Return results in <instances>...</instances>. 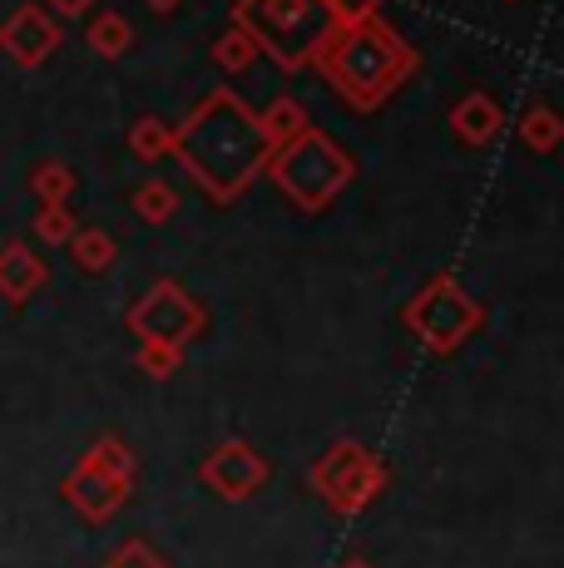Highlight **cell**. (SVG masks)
I'll return each mask as SVG.
<instances>
[{"label": "cell", "mask_w": 564, "mask_h": 568, "mask_svg": "<svg viewBox=\"0 0 564 568\" xmlns=\"http://www.w3.org/2000/svg\"><path fill=\"white\" fill-rule=\"evenodd\" d=\"M60 40H64V30L46 6H16L6 20H0V50H6L20 70L46 64L50 54L60 50Z\"/></svg>", "instance_id": "9"}, {"label": "cell", "mask_w": 564, "mask_h": 568, "mask_svg": "<svg viewBox=\"0 0 564 568\" xmlns=\"http://www.w3.org/2000/svg\"><path fill=\"white\" fill-rule=\"evenodd\" d=\"M84 465H94V469H104V475H114V479H124V485H134V475H139V460H134V450H129L124 440H114V435H104V440H94L90 450L80 455Z\"/></svg>", "instance_id": "21"}, {"label": "cell", "mask_w": 564, "mask_h": 568, "mask_svg": "<svg viewBox=\"0 0 564 568\" xmlns=\"http://www.w3.org/2000/svg\"><path fill=\"white\" fill-rule=\"evenodd\" d=\"M129 332L139 336V342H169V346H189L193 336H203V326H209V312H203V302L193 297L183 282H154V287L144 292V297L129 307Z\"/></svg>", "instance_id": "7"}, {"label": "cell", "mask_w": 564, "mask_h": 568, "mask_svg": "<svg viewBox=\"0 0 564 568\" xmlns=\"http://www.w3.org/2000/svg\"><path fill=\"white\" fill-rule=\"evenodd\" d=\"M100 568H173V564H169L149 539H124Z\"/></svg>", "instance_id": "24"}, {"label": "cell", "mask_w": 564, "mask_h": 568, "mask_svg": "<svg viewBox=\"0 0 564 568\" xmlns=\"http://www.w3.org/2000/svg\"><path fill=\"white\" fill-rule=\"evenodd\" d=\"M129 203H134V213L144 217V223H169L173 213H179V193H173L169 179H144L134 193H129Z\"/></svg>", "instance_id": "19"}, {"label": "cell", "mask_w": 564, "mask_h": 568, "mask_svg": "<svg viewBox=\"0 0 564 568\" xmlns=\"http://www.w3.org/2000/svg\"><path fill=\"white\" fill-rule=\"evenodd\" d=\"M505 129H510L505 104L495 100V94H485V90L461 94V100H455V109H451V134L461 139V144H471V149L501 144Z\"/></svg>", "instance_id": "11"}, {"label": "cell", "mask_w": 564, "mask_h": 568, "mask_svg": "<svg viewBox=\"0 0 564 568\" xmlns=\"http://www.w3.org/2000/svg\"><path fill=\"white\" fill-rule=\"evenodd\" d=\"M129 154L139 163H159L173 154V124H164L159 114H144L129 124Z\"/></svg>", "instance_id": "17"}, {"label": "cell", "mask_w": 564, "mask_h": 568, "mask_svg": "<svg viewBox=\"0 0 564 568\" xmlns=\"http://www.w3.org/2000/svg\"><path fill=\"white\" fill-rule=\"evenodd\" d=\"M134 362H139V371H144L149 381H169V376H179V371H183V346H169V342H139Z\"/></svg>", "instance_id": "23"}, {"label": "cell", "mask_w": 564, "mask_h": 568, "mask_svg": "<svg viewBox=\"0 0 564 568\" xmlns=\"http://www.w3.org/2000/svg\"><path fill=\"white\" fill-rule=\"evenodd\" d=\"M258 124H263V139H268V149H278V144H288L292 134H302V129L312 124L308 119V109H302L292 94H278L273 104L258 114Z\"/></svg>", "instance_id": "16"}, {"label": "cell", "mask_w": 564, "mask_h": 568, "mask_svg": "<svg viewBox=\"0 0 564 568\" xmlns=\"http://www.w3.org/2000/svg\"><path fill=\"white\" fill-rule=\"evenodd\" d=\"M203 485L213 489V495H223L228 505H238V499L258 495V489L273 479V465H268L263 450H253L248 440H223L213 445L209 455H203Z\"/></svg>", "instance_id": "8"}, {"label": "cell", "mask_w": 564, "mask_h": 568, "mask_svg": "<svg viewBox=\"0 0 564 568\" xmlns=\"http://www.w3.org/2000/svg\"><path fill=\"white\" fill-rule=\"evenodd\" d=\"M60 495H64V505H70L84 524H110V519H119V509L129 505L134 485H124V479H114V475H104V469H94V465L80 460L70 475H64Z\"/></svg>", "instance_id": "10"}, {"label": "cell", "mask_w": 564, "mask_h": 568, "mask_svg": "<svg viewBox=\"0 0 564 568\" xmlns=\"http://www.w3.org/2000/svg\"><path fill=\"white\" fill-rule=\"evenodd\" d=\"M233 26L258 40L268 60H278L288 74L312 70L318 50L332 36V10L322 0H233Z\"/></svg>", "instance_id": "4"}, {"label": "cell", "mask_w": 564, "mask_h": 568, "mask_svg": "<svg viewBox=\"0 0 564 568\" xmlns=\"http://www.w3.org/2000/svg\"><path fill=\"white\" fill-rule=\"evenodd\" d=\"M173 159L213 203H238L268 163L258 114L233 90H209L183 124H173Z\"/></svg>", "instance_id": "1"}, {"label": "cell", "mask_w": 564, "mask_h": 568, "mask_svg": "<svg viewBox=\"0 0 564 568\" xmlns=\"http://www.w3.org/2000/svg\"><path fill=\"white\" fill-rule=\"evenodd\" d=\"M386 479H392L386 460L356 440H338L328 455L312 460V489H318V499L332 515H346V519L372 509L376 499H382Z\"/></svg>", "instance_id": "6"}, {"label": "cell", "mask_w": 564, "mask_h": 568, "mask_svg": "<svg viewBox=\"0 0 564 568\" xmlns=\"http://www.w3.org/2000/svg\"><path fill=\"white\" fill-rule=\"evenodd\" d=\"M258 60H263V50H258V40L248 36V30L228 26L223 36L213 40V64H219L223 74H243V70H253Z\"/></svg>", "instance_id": "18"}, {"label": "cell", "mask_w": 564, "mask_h": 568, "mask_svg": "<svg viewBox=\"0 0 564 568\" xmlns=\"http://www.w3.org/2000/svg\"><path fill=\"white\" fill-rule=\"evenodd\" d=\"M30 193H36V203H70L74 193V169L64 159H46L30 169Z\"/></svg>", "instance_id": "20"}, {"label": "cell", "mask_w": 564, "mask_h": 568, "mask_svg": "<svg viewBox=\"0 0 564 568\" xmlns=\"http://www.w3.org/2000/svg\"><path fill=\"white\" fill-rule=\"evenodd\" d=\"M74 227H80V217H74L70 203H40L36 213V237L50 247H64L74 237Z\"/></svg>", "instance_id": "22"}, {"label": "cell", "mask_w": 564, "mask_h": 568, "mask_svg": "<svg viewBox=\"0 0 564 568\" xmlns=\"http://www.w3.org/2000/svg\"><path fill=\"white\" fill-rule=\"evenodd\" d=\"M94 6H100V0H46V10L56 20H84Z\"/></svg>", "instance_id": "26"}, {"label": "cell", "mask_w": 564, "mask_h": 568, "mask_svg": "<svg viewBox=\"0 0 564 568\" xmlns=\"http://www.w3.org/2000/svg\"><path fill=\"white\" fill-rule=\"evenodd\" d=\"M342 568H372V564H366V559H346Z\"/></svg>", "instance_id": "28"}, {"label": "cell", "mask_w": 564, "mask_h": 568, "mask_svg": "<svg viewBox=\"0 0 564 568\" xmlns=\"http://www.w3.org/2000/svg\"><path fill=\"white\" fill-rule=\"evenodd\" d=\"M515 139H520V149L525 154H555V149L564 144V119H560V109L555 104H530L525 114L515 119Z\"/></svg>", "instance_id": "13"}, {"label": "cell", "mask_w": 564, "mask_h": 568, "mask_svg": "<svg viewBox=\"0 0 564 568\" xmlns=\"http://www.w3.org/2000/svg\"><path fill=\"white\" fill-rule=\"evenodd\" d=\"M64 247H70L74 267H80L84 277H104V272L119 262V243H114V233H104V227H74V237Z\"/></svg>", "instance_id": "14"}, {"label": "cell", "mask_w": 564, "mask_h": 568, "mask_svg": "<svg viewBox=\"0 0 564 568\" xmlns=\"http://www.w3.org/2000/svg\"><path fill=\"white\" fill-rule=\"evenodd\" d=\"M312 70H318L352 109L372 114V109H382L406 80H416L421 50L411 45L406 36H396V30L382 20V10H376V16L332 26L328 45L318 50Z\"/></svg>", "instance_id": "2"}, {"label": "cell", "mask_w": 564, "mask_h": 568, "mask_svg": "<svg viewBox=\"0 0 564 568\" xmlns=\"http://www.w3.org/2000/svg\"><path fill=\"white\" fill-rule=\"evenodd\" d=\"M46 277H50V267L36 247H26V243L0 247V297H6L10 307H26V302L46 287Z\"/></svg>", "instance_id": "12"}, {"label": "cell", "mask_w": 564, "mask_h": 568, "mask_svg": "<svg viewBox=\"0 0 564 568\" xmlns=\"http://www.w3.org/2000/svg\"><path fill=\"white\" fill-rule=\"evenodd\" d=\"M84 45L100 54V60H119V54L134 50V26H129V16H119V10H100V16L90 20V30H84Z\"/></svg>", "instance_id": "15"}, {"label": "cell", "mask_w": 564, "mask_h": 568, "mask_svg": "<svg viewBox=\"0 0 564 568\" xmlns=\"http://www.w3.org/2000/svg\"><path fill=\"white\" fill-rule=\"evenodd\" d=\"M263 173L278 183V193L302 213H328L332 203L346 193V183L356 179V159L346 154L328 129H302L288 144L268 149Z\"/></svg>", "instance_id": "3"}, {"label": "cell", "mask_w": 564, "mask_h": 568, "mask_svg": "<svg viewBox=\"0 0 564 568\" xmlns=\"http://www.w3.org/2000/svg\"><path fill=\"white\" fill-rule=\"evenodd\" d=\"M401 322H406V332L416 336L426 352L451 356V352H461L465 336H475L485 326V307L451 277V272H436V277L406 302Z\"/></svg>", "instance_id": "5"}, {"label": "cell", "mask_w": 564, "mask_h": 568, "mask_svg": "<svg viewBox=\"0 0 564 568\" xmlns=\"http://www.w3.org/2000/svg\"><path fill=\"white\" fill-rule=\"evenodd\" d=\"M144 6H149V10H154V16H169V10H179V6H183V0H144Z\"/></svg>", "instance_id": "27"}, {"label": "cell", "mask_w": 564, "mask_h": 568, "mask_svg": "<svg viewBox=\"0 0 564 568\" xmlns=\"http://www.w3.org/2000/svg\"><path fill=\"white\" fill-rule=\"evenodd\" d=\"M322 6L332 10V20H362V16H376V10L386 6V0H322Z\"/></svg>", "instance_id": "25"}]
</instances>
